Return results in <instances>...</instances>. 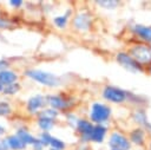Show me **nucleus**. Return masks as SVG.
Masks as SVG:
<instances>
[{
    "label": "nucleus",
    "instance_id": "f257e3e1",
    "mask_svg": "<svg viewBox=\"0 0 151 150\" xmlns=\"http://www.w3.org/2000/svg\"><path fill=\"white\" fill-rule=\"evenodd\" d=\"M25 74L27 77H29L31 79L35 80L37 83L45 85V86H48V87H57L61 84V80L58 76H55L51 72L42 71V70H34V69L26 70Z\"/></svg>",
    "mask_w": 151,
    "mask_h": 150
},
{
    "label": "nucleus",
    "instance_id": "f03ea898",
    "mask_svg": "<svg viewBox=\"0 0 151 150\" xmlns=\"http://www.w3.org/2000/svg\"><path fill=\"white\" fill-rule=\"evenodd\" d=\"M111 115V109L105 105V104H100V103H93L92 107H91V120L97 123V124H101L104 122H106L110 118Z\"/></svg>",
    "mask_w": 151,
    "mask_h": 150
},
{
    "label": "nucleus",
    "instance_id": "7ed1b4c3",
    "mask_svg": "<svg viewBox=\"0 0 151 150\" xmlns=\"http://www.w3.org/2000/svg\"><path fill=\"white\" fill-rule=\"evenodd\" d=\"M130 56L139 65L151 63V50L149 47L144 46V45H136V46L131 47Z\"/></svg>",
    "mask_w": 151,
    "mask_h": 150
},
{
    "label": "nucleus",
    "instance_id": "20e7f679",
    "mask_svg": "<svg viewBox=\"0 0 151 150\" xmlns=\"http://www.w3.org/2000/svg\"><path fill=\"white\" fill-rule=\"evenodd\" d=\"M103 97L109 102L119 104V103H123L127 98V92L119 87L109 85L103 90Z\"/></svg>",
    "mask_w": 151,
    "mask_h": 150
},
{
    "label": "nucleus",
    "instance_id": "39448f33",
    "mask_svg": "<svg viewBox=\"0 0 151 150\" xmlns=\"http://www.w3.org/2000/svg\"><path fill=\"white\" fill-rule=\"evenodd\" d=\"M117 61L124 69H126L127 71H130L132 73H137L143 70V66L139 65L134 59L131 58V56L129 53H125V52H119L117 54Z\"/></svg>",
    "mask_w": 151,
    "mask_h": 150
},
{
    "label": "nucleus",
    "instance_id": "423d86ee",
    "mask_svg": "<svg viewBox=\"0 0 151 150\" xmlns=\"http://www.w3.org/2000/svg\"><path fill=\"white\" fill-rule=\"evenodd\" d=\"M109 145L111 149H119V150H130L131 143L130 141L119 132H112L109 139Z\"/></svg>",
    "mask_w": 151,
    "mask_h": 150
},
{
    "label": "nucleus",
    "instance_id": "0eeeda50",
    "mask_svg": "<svg viewBox=\"0 0 151 150\" xmlns=\"http://www.w3.org/2000/svg\"><path fill=\"white\" fill-rule=\"evenodd\" d=\"M26 145L27 144H29V145H33L34 146V150H41L42 149V143L39 141V138H37V137H34L33 135H31L26 129H24V128H19L18 130H17V133H15Z\"/></svg>",
    "mask_w": 151,
    "mask_h": 150
},
{
    "label": "nucleus",
    "instance_id": "6e6552de",
    "mask_svg": "<svg viewBox=\"0 0 151 150\" xmlns=\"http://www.w3.org/2000/svg\"><path fill=\"white\" fill-rule=\"evenodd\" d=\"M91 24H92V18L86 12H83V13L77 14L73 18V20H72L73 27L76 30H78V31H86V30H88L90 26H91Z\"/></svg>",
    "mask_w": 151,
    "mask_h": 150
},
{
    "label": "nucleus",
    "instance_id": "1a4fd4ad",
    "mask_svg": "<svg viewBox=\"0 0 151 150\" xmlns=\"http://www.w3.org/2000/svg\"><path fill=\"white\" fill-rule=\"evenodd\" d=\"M45 99H46V103H48L51 105V107L57 110V111L58 110H65V109H68L71 106L70 100L64 98L63 96L50 94V96H46Z\"/></svg>",
    "mask_w": 151,
    "mask_h": 150
},
{
    "label": "nucleus",
    "instance_id": "9d476101",
    "mask_svg": "<svg viewBox=\"0 0 151 150\" xmlns=\"http://www.w3.org/2000/svg\"><path fill=\"white\" fill-rule=\"evenodd\" d=\"M39 141L42 143V145H50L52 149H57V150H63L65 148V143L57 138V137H53L52 135H50V132H41L40 135V138Z\"/></svg>",
    "mask_w": 151,
    "mask_h": 150
},
{
    "label": "nucleus",
    "instance_id": "9b49d317",
    "mask_svg": "<svg viewBox=\"0 0 151 150\" xmlns=\"http://www.w3.org/2000/svg\"><path fill=\"white\" fill-rule=\"evenodd\" d=\"M76 128H77V131L80 133L83 141H90V137L93 130V125L91 122L86 119H78Z\"/></svg>",
    "mask_w": 151,
    "mask_h": 150
},
{
    "label": "nucleus",
    "instance_id": "f8f14e48",
    "mask_svg": "<svg viewBox=\"0 0 151 150\" xmlns=\"http://www.w3.org/2000/svg\"><path fill=\"white\" fill-rule=\"evenodd\" d=\"M46 103V99L44 96L41 94H35L33 97H31L28 100H27V104H26V109L29 113H35L38 112V110L42 109L44 105Z\"/></svg>",
    "mask_w": 151,
    "mask_h": 150
},
{
    "label": "nucleus",
    "instance_id": "ddd939ff",
    "mask_svg": "<svg viewBox=\"0 0 151 150\" xmlns=\"http://www.w3.org/2000/svg\"><path fill=\"white\" fill-rule=\"evenodd\" d=\"M132 32L136 33L140 39L144 41L150 43L151 41V26H144V25H133L131 27Z\"/></svg>",
    "mask_w": 151,
    "mask_h": 150
},
{
    "label": "nucleus",
    "instance_id": "4468645a",
    "mask_svg": "<svg viewBox=\"0 0 151 150\" xmlns=\"http://www.w3.org/2000/svg\"><path fill=\"white\" fill-rule=\"evenodd\" d=\"M5 143H6L7 148L11 150H25L26 149V144L17 135L7 136L5 139Z\"/></svg>",
    "mask_w": 151,
    "mask_h": 150
},
{
    "label": "nucleus",
    "instance_id": "2eb2a0df",
    "mask_svg": "<svg viewBox=\"0 0 151 150\" xmlns=\"http://www.w3.org/2000/svg\"><path fill=\"white\" fill-rule=\"evenodd\" d=\"M106 131H107L106 126H104L101 124H97L96 126H93V130H92L90 141H92L94 143H101L104 141V138H105Z\"/></svg>",
    "mask_w": 151,
    "mask_h": 150
},
{
    "label": "nucleus",
    "instance_id": "dca6fc26",
    "mask_svg": "<svg viewBox=\"0 0 151 150\" xmlns=\"http://www.w3.org/2000/svg\"><path fill=\"white\" fill-rule=\"evenodd\" d=\"M17 79H18V76L14 71H9V70L0 71V83L2 86H7L13 83H17Z\"/></svg>",
    "mask_w": 151,
    "mask_h": 150
},
{
    "label": "nucleus",
    "instance_id": "f3484780",
    "mask_svg": "<svg viewBox=\"0 0 151 150\" xmlns=\"http://www.w3.org/2000/svg\"><path fill=\"white\" fill-rule=\"evenodd\" d=\"M145 138V133H144V130L138 128V129H134L133 131H131L130 133V141L136 144V145H143L144 144V139Z\"/></svg>",
    "mask_w": 151,
    "mask_h": 150
},
{
    "label": "nucleus",
    "instance_id": "a211bd4d",
    "mask_svg": "<svg viewBox=\"0 0 151 150\" xmlns=\"http://www.w3.org/2000/svg\"><path fill=\"white\" fill-rule=\"evenodd\" d=\"M133 119L138 124H140V125H143V126H145V128H147V129L151 130V124L147 122V118H146V115H145V111L144 110H137V111H134Z\"/></svg>",
    "mask_w": 151,
    "mask_h": 150
},
{
    "label": "nucleus",
    "instance_id": "6ab92c4d",
    "mask_svg": "<svg viewBox=\"0 0 151 150\" xmlns=\"http://www.w3.org/2000/svg\"><path fill=\"white\" fill-rule=\"evenodd\" d=\"M38 125H39V128L42 130V132H48V131L53 128V125H54V119L39 117V118H38Z\"/></svg>",
    "mask_w": 151,
    "mask_h": 150
},
{
    "label": "nucleus",
    "instance_id": "aec40b11",
    "mask_svg": "<svg viewBox=\"0 0 151 150\" xmlns=\"http://www.w3.org/2000/svg\"><path fill=\"white\" fill-rule=\"evenodd\" d=\"M70 14H71V9H68V11H67L65 14H63V15L54 17V18H53L54 25H55L57 27H59V28H64V27L66 26V24H67V20H68Z\"/></svg>",
    "mask_w": 151,
    "mask_h": 150
},
{
    "label": "nucleus",
    "instance_id": "412c9836",
    "mask_svg": "<svg viewBox=\"0 0 151 150\" xmlns=\"http://www.w3.org/2000/svg\"><path fill=\"white\" fill-rule=\"evenodd\" d=\"M19 90H20V84H18V83H13V84H11V85L4 86L2 93H4V94H15Z\"/></svg>",
    "mask_w": 151,
    "mask_h": 150
},
{
    "label": "nucleus",
    "instance_id": "4be33fe9",
    "mask_svg": "<svg viewBox=\"0 0 151 150\" xmlns=\"http://www.w3.org/2000/svg\"><path fill=\"white\" fill-rule=\"evenodd\" d=\"M58 116V111L54 109H45L42 111H40L39 117H44V118H50V119H54Z\"/></svg>",
    "mask_w": 151,
    "mask_h": 150
},
{
    "label": "nucleus",
    "instance_id": "5701e85b",
    "mask_svg": "<svg viewBox=\"0 0 151 150\" xmlns=\"http://www.w3.org/2000/svg\"><path fill=\"white\" fill-rule=\"evenodd\" d=\"M12 111V107L11 105L7 103V102H4V100H0V116H8Z\"/></svg>",
    "mask_w": 151,
    "mask_h": 150
},
{
    "label": "nucleus",
    "instance_id": "b1692460",
    "mask_svg": "<svg viewBox=\"0 0 151 150\" xmlns=\"http://www.w3.org/2000/svg\"><path fill=\"white\" fill-rule=\"evenodd\" d=\"M97 4L99 6H101L103 8H107V9H113L117 7V5L119 4L118 1H113V0H105V1H97Z\"/></svg>",
    "mask_w": 151,
    "mask_h": 150
},
{
    "label": "nucleus",
    "instance_id": "393cba45",
    "mask_svg": "<svg viewBox=\"0 0 151 150\" xmlns=\"http://www.w3.org/2000/svg\"><path fill=\"white\" fill-rule=\"evenodd\" d=\"M8 4H9V6H12L13 8H19V7L22 5V1H20V0H11Z\"/></svg>",
    "mask_w": 151,
    "mask_h": 150
},
{
    "label": "nucleus",
    "instance_id": "a878e982",
    "mask_svg": "<svg viewBox=\"0 0 151 150\" xmlns=\"http://www.w3.org/2000/svg\"><path fill=\"white\" fill-rule=\"evenodd\" d=\"M11 26V22L4 18H0V28H7Z\"/></svg>",
    "mask_w": 151,
    "mask_h": 150
},
{
    "label": "nucleus",
    "instance_id": "bb28decb",
    "mask_svg": "<svg viewBox=\"0 0 151 150\" xmlns=\"http://www.w3.org/2000/svg\"><path fill=\"white\" fill-rule=\"evenodd\" d=\"M7 66H8V61L5 60V59H1V60H0V71H1V70H6Z\"/></svg>",
    "mask_w": 151,
    "mask_h": 150
},
{
    "label": "nucleus",
    "instance_id": "cd10ccee",
    "mask_svg": "<svg viewBox=\"0 0 151 150\" xmlns=\"http://www.w3.org/2000/svg\"><path fill=\"white\" fill-rule=\"evenodd\" d=\"M0 150H8V148H7L6 143H5V141L0 142Z\"/></svg>",
    "mask_w": 151,
    "mask_h": 150
},
{
    "label": "nucleus",
    "instance_id": "c85d7f7f",
    "mask_svg": "<svg viewBox=\"0 0 151 150\" xmlns=\"http://www.w3.org/2000/svg\"><path fill=\"white\" fill-rule=\"evenodd\" d=\"M5 131H6V129H5L2 125H0V136H1V135H4V133H5Z\"/></svg>",
    "mask_w": 151,
    "mask_h": 150
},
{
    "label": "nucleus",
    "instance_id": "c756f323",
    "mask_svg": "<svg viewBox=\"0 0 151 150\" xmlns=\"http://www.w3.org/2000/svg\"><path fill=\"white\" fill-rule=\"evenodd\" d=\"M2 90H4V86H2L1 83H0V92H2Z\"/></svg>",
    "mask_w": 151,
    "mask_h": 150
},
{
    "label": "nucleus",
    "instance_id": "7c9ffc66",
    "mask_svg": "<svg viewBox=\"0 0 151 150\" xmlns=\"http://www.w3.org/2000/svg\"><path fill=\"white\" fill-rule=\"evenodd\" d=\"M149 150H151V144H150V146H149Z\"/></svg>",
    "mask_w": 151,
    "mask_h": 150
},
{
    "label": "nucleus",
    "instance_id": "2f4dec72",
    "mask_svg": "<svg viewBox=\"0 0 151 150\" xmlns=\"http://www.w3.org/2000/svg\"><path fill=\"white\" fill-rule=\"evenodd\" d=\"M111 150H119V149H111Z\"/></svg>",
    "mask_w": 151,
    "mask_h": 150
},
{
    "label": "nucleus",
    "instance_id": "473e14b6",
    "mask_svg": "<svg viewBox=\"0 0 151 150\" xmlns=\"http://www.w3.org/2000/svg\"><path fill=\"white\" fill-rule=\"evenodd\" d=\"M51 150H57V149H51Z\"/></svg>",
    "mask_w": 151,
    "mask_h": 150
},
{
    "label": "nucleus",
    "instance_id": "72a5a7b5",
    "mask_svg": "<svg viewBox=\"0 0 151 150\" xmlns=\"http://www.w3.org/2000/svg\"><path fill=\"white\" fill-rule=\"evenodd\" d=\"M150 72H151V69H150Z\"/></svg>",
    "mask_w": 151,
    "mask_h": 150
}]
</instances>
